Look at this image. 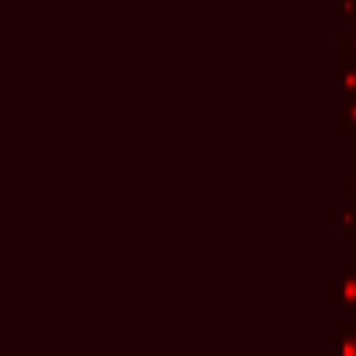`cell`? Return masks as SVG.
I'll list each match as a JSON object with an SVG mask.
<instances>
[{
    "instance_id": "7a4b0ae2",
    "label": "cell",
    "mask_w": 356,
    "mask_h": 356,
    "mask_svg": "<svg viewBox=\"0 0 356 356\" xmlns=\"http://www.w3.org/2000/svg\"><path fill=\"white\" fill-rule=\"evenodd\" d=\"M342 309H356V275H345V292H342Z\"/></svg>"
},
{
    "instance_id": "6da1fadb",
    "label": "cell",
    "mask_w": 356,
    "mask_h": 356,
    "mask_svg": "<svg viewBox=\"0 0 356 356\" xmlns=\"http://www.w3.org/2000/svg\"><path fill=\"white\" fill-rule=\"evenodd\" d=\"M339 356H356V328L342 325V350Z\"/></svg>"
}]
</instances>
